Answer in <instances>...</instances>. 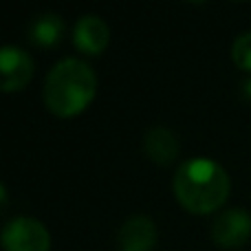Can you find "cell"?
Masks as SVG:
<instances>
[{
	"label": "cell",
	"instance_id": "11",
	"mask_svg": "<svg viewBox=\"0 0 251 251\" xmlns=\"http://www.w3.org/2000/svg\"><path fill=\"white\" fill-rule=\"evenodd\" d=\"M245 88H247V95H251V79H249L247 84H245Z\"/></svg>",
	"mask_w": 251,
	"mask_h": 251
},
{
	"label": "cell",
	"instance_id": "3",
	"mask_svg": "<svg viewBox=\"0 0 251 251\" xmlns=\"http://www.w3.org/2000/svg\"><path fill=\"white\" fill-rule=\"evenodd\" d=\"M4 251H49L51 234L40 221L31 216H18L2 229Z\"/></svg>",
	"mask_w": 251,
	"mask_h": 251
},
{
	"label": "cell",
	"instance_id": "2",
	"mask_svg": "<svg viewBox=\"0 0 251 251\" xmlns=\"http://www.w3.org/2000/svg\"><path fill=\"white\" fill-rule=\"evenodd\" d=\"M97 77L84 60H60L44 79V104L57 117H75L93 101Z\"/></svg>",
	"mask_w": 251,
	"mask_h": 251
},
{
	"label": "cell",
	"instance_id": "6",
	"mask_svg": "<svg viewBox=\"0 0 251 251\" xmlns=\"http://www.w3.org/2000/svg\"><path fill=\"white\" fill-rule=\"evenodd\" d=\"M110 40V29L104 18L97 13H86L73 26V42L82 53L88 55H100Z\"/></svg>",
	"mask_w": 251,
	"mask_h": 251
},
{
	"label": "cell",
	"instance_id": "9",
	"mask_svg": "<svg viewBox=\"0 0 251 251\" xmlns=\"http://www.w3.org/2000/svg\"><path fill=\"white\" fill-rule=\"evenodd\" d=\"M66 25L57 13H40L29 26V38L38 47H55L64 38Z\"/></svg>",
	"mask_w": 251,
	"mask_h": 251
},
{
	"label": "cell",
	"instance_id": "5",
	"mask_svg": "<svg viewBox=\"0 0 251 251\" xmlns=\"http://www.w3.org/2000/svg\"><path fill=\"white\" fill-rule=\"evenodd\" d=\"M0 77H2L4 93L22 91L33 77V57L13 44L2 47L0 49Z\"/></svg>",
	"mask_w": 251,
	"mask_h": 251
},
{
	"label": "cell",
	"instance_id": "1",
	"mask_svg": "<svg viewBox=\"0 0 251 251\" xmlns=\"http://www.w3.org/2000/svg\"><path fill=\"white\" fill-rule=\"evenodd\" d=\"M176 201L192 214H212L225 205L231 181L223 165L207 156L183 161L172 178Z\"/></svg>",
	"mask_w": 251,
	"mask_h": 251
},
{
	"label": "cell",
	"instance_id": "7",
	"mask_svg": "<svg viewBox=\"0 0 251 251\" xmlns=\"http://www.w3.org/2000/svg\"><path fill=\"white\" fill-rule=\"evenodd\" d=\"M156 245V225L148 216H132L119 227V251H152Z\"/></svg>",
	"mask_w": 251,
	"mask_h": 251
},
{
	"label": "cell",
	"instance_id": "10",
	"mask_svg": "<svg viewBox=\"0 0 251 251\" xmlns=\"http://www.w3.org/2000/svg\"><path fill=\"white\" fill-rule=\"evenodd\" d=\"M231 60L240 71L251 73V33H240L231 44Z\"/></svg>",
	"mask_w": 251,
	"mask_h": 251
},
{
	"label": "cell",
	"instance_id": "4",
	"mask_svg": "<svg viewBox=\"0 0 251 251\" xmlns=\"http://www.w3.org/2000/svg\"><path fill=\"white\" fill-rule=\"evenodd\" d=\"M251 238V214L240 207L221 212L212 223V240L223 249H238Z\"/></svg>",
	"mask_w": 251,
	"mask_h": 251
},
{
	"label": "cell",
	"instance_id": "8",
	"mask_svg": "<svg viewBox=\"0 0 251 251\" xmlns=\"http://www.w3.org/2000/svg\"><path fill=\"white\" fill-rule=\"evenodd\" d=\"M143 150L154 163L170 165L178 156V141L174 132H170L163 126H154L143 137Z\"/></svg>",
	"mask_w": 251,
	"mask_h": 251
}]
</instances>
